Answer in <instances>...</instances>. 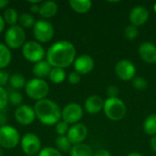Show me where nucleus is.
Here are the masks:
<instances>
[{
  "label": "nucleus",
  "instance_id": "20",
  "mask_svg": "<svg viewBox=\"0 0 156 156\" xmlns=\"http://www.w3.org/2000/svg\"><path fill=\"white\" fill-rule=\"evenodd\" d=\"M69 4L71 9L78 14H85L92 6V2L90 0H70Z\"/></svg>",
  "mask_w": 156,
  "mask_h": 156
},
{
  "label": "nucleus",
  "instance_id": "15",
  "mask_svg": "<svg viewBox=\"0 0 156 156\" xmlns=\"http://www.w3.org/2000/svg\"><path fill=\"white\" fill-rule=\"evenodd\" d=\"M73 66L75 71L78 72L80 75H86L93 70L95 62L91 56L84 54L76 58Z\"/></svg>",
  "mask_w": 156,
  "mask_h": 156
},
{
  "label": "nucleus",
  "instance_id": "18",
  "mask_svg": "<svg viewBox=\"0 0 156 156\" xmlns=\"http://www.w3.org/2000/svg\"><path fill=\"white\" fill-rule=\"evenodd\" d=\"M58 11V5L55 1H44L41 2L39 5L38 14L43 19H49L54 17Z\"/></svg>",
  "mask_w": 156,
  "mask_h": 156
},
{
  "label": "nucleus",
  "instance_id": "12",
  "mask_svg": "<svg viewBox=\"0 0 156 156\" xmlns=\"http://www.w3.org/2000/svg\"><path fill=\"white\" fill-rule=\"evenodd\" d=\"M16 121L24 126H27L32 124L36 120V113L34 111V108L27 105V104H22L18 106L14 113Z\"/></svg>",
  "mask_w": 156,
  "mask_h": 156
},
{
  "label": "nucleus",
  "instance_id": "13",
  "mask_svg": "<svg viewBox=\"0 0 156 156\" xmlns=\"http://www.w3.org/2000/svg\"><path fill=\"white\" fill-rule=\"evenodd\" d=\"M88 135V128L83 123H76L69 127L67 133V137L72 144V145L83 144Z\"/></svg>",
  "mask_w": 156,
  "mask_h": 156
},
{
  "label": "nucleus",
  "instance_id": "9",
  "mask_svg": "<svg viewBox=\"0 0 156 156\" xmlns=\"http://www.w3.org/2000/svg\"><path fill=\"white\" fill-rule=\"evenodd\" d=\"M20 146L26 155H37L42 149L40 138L32 133H26L21 137Z\"/></svg>",
  "mask_w": 156,
  "mask_h": 156
},
{
  "label": "nucleus",
  "instance_id": "45",
  "mask_svg": "<svg viewBox=\"0 0 156 156\" xmlns=\"http://www.w3.org/2000/svg\"><path fill=\"white\" fill-rule=\"evenodd\" d=\"M1 154H2V150H1V147H0V156H1Z\"/></svg>",
  "mask_w": 156,
  "mask_h": 156
},
{
  "label": "nucleus",
  "instance_id": "22",
  "mask_svg": "<svg viewBox=\"0 0 156 156\" xmlns=\"http://www.w3.org/2000/svg\"><path fill=\"white\" fill-rule=\"evenodd\" d=\"M93 154L92 148L84 143L73 145L69 152L70 156H93Z\"/></svg>",
  "mask_w": 156,
  "mask_h": 156
},
{
  "label": "nucleus",
  "instance_id": "41",
  "mask_svg": "<svg viewBox=\"0 0 156 156\" xmlns=\"http://www.w3.org/2000/svg\"><path fill=\"white\" fill-rule=\"evenodd\" d=\"M9 1L8 0H0V9H4L6 8L7 5H9Z\"/></svg>",
  "mask_w": 156,
  "mask_h": 156
},
{
  "label": "nucleus",
  "instance_id": "19",
  "mask_svg": "<svg viewBox=\"0 0 156 156\" xmlns=\"http://www.w3.org/2000/svg\"><path fill=\"white\" fill-rule=\"evenodd\" d=\"M52 69V67L47 60H41L36 64H34L32 68V73L35 75V78L38 79H44L46 77H48L50 74V71Z\"/></svg>",
  "mask_w": 156,
  "mask_h": 156
},
{
  "label": "nucleus",
  "instance_id": "43",
  "mask_svg": "<svg viewBox=\"0 0 156 156\" xmlns=\"http://www.w3.org/2000/svg\"><path fill=\"white\" fill-rule=\"evenodd\" d=\"M127 156H143L142 154L138 153V152H133V153H130Z\"/></svg>",
  "mask_w": 156,
  "mask_h": 156
},
{
  "label": "nucleus",
  "instance_id": "31",
  "mask_svg": "<svg viewBox=\"0 0 156 156\" xmlns=\"http://www.w3.org/2000/svg\"><path fill=\"white\" fill-rule=\"evenodd\" d=\"M139 35V30L137 27H134L133 25H129L124 29V37L129 40L135 39Z\"/></svg>",
  "mask_w": 156,
  "mask_h": 156
},
{
  "label": "nucleus",
  "instance_id": "39",
  "mask_svg": "<svg viewBox=\"0 0 156 156\" xmlns=\"http://www.w3.org/2000/svg\"><path fill=\"white\" fill-rule=\"evenodd\" d=\"M6 122H7V116L2 111V112H0V127L6 125Z\"/></svg>",
  "mask_w": 156,
  "mask_h": 156
},
{
  "label": "nucleus",
  "instance_id": "10",
  "mask_svg": "<svg viewBox=\"0 0 156 156\" xmlns=\"http://www.w3.org/2000/svg\"><path fill=\"white\" fill-rule=\"evenodd\" d=\"M83 117V108L80 104L70 102L61 110V119L68 124H76Z\"/></svg>",
  "mask_w": 156,
  "mask_h": 156
},
{
  "label": "nucleus",
  "instance_id": "1",
  "mask_svg": "<svg viewBox=\"0 0 156 156\" xmlns=\"http://www.w3.org/2000/svg\"><path fill=\"white\" fill-rule=\"evenodd\" d=\"M76 59V48L68 40H59L52 44L46 52V60L52 68L66 69Z\"/></svg>",
  "mask_w": 156,
  "mask_h": 156
},
{
  "label": "nucleus",
  "instance_id": "32",
  "mask_svg": "<svg viewBox=\"0 0 156 156\" xmlns=\"http://www.w3.org/2000/svg\"><path fill=\"white\" fill-rule=\"evenodd\" d=\"M55 130L56 133L58 136H64L67 135L69 130V124H68L64 121H59L56 125H55Z\"/></svg>",
  "mask_w": 156,
  "mask_h": 156
},
{
  "label": "nucleus",
  "instance_id": "42",
  "mask_svg": "<svg viewBox=\"0 0 156 156\" xmlns=\"http://www.w3.org/2000/svg\"><path fill=\"white\" fill-rule=\"evenodd\" d=\"M5 22L3 18V16L0 15V33H2L3 30L5 29Z\"/></svg>",
  "mask_w": 156,
  "mask_h": 156
},
{
  "label": "nucleus",
  "instance_id": "25",
  "mask_svg": "<svg viewBox=\"0 0 156 156\" xmlns=\"http://www.w3.org/2000/svg\"><path fill=\"white\" fill-rule=\"evenodd\" d=\"M9 84L14 90L18 91L19 90H21L23 88L25 89V86L27 84V80L24 77V75H22L20 73H15L10 76Z\"/></svg>",
  "mask_w": 156,
  "mask_h": 156
},
{
  "label": "nucleus",
  "instance_id": "47",
  "mask_svg": "<svg viewBox=\"0 0 156 156\" xmlns=\"http://www.w3.org/2000/svg\"><path fill=\"white\" fill-rule=\"evenodd\" d=\"M1 156H2V155H1Z\"/></svg>",
  "mask_w": 156,
  "mask_h": 156
},
{
  "label": "nucleus",
  "instance_id": "14",
  "mask_svg": "<svg viewBox=\"0 0 156 156\" xmlns=\"http://www.w3.org/2000/svg\"><path fill=\"white\" fill-rule=\"evenodd\" d=\"M150 11L147 7L144 5H136L131 10L129 14V20L131 25L138 27L144 25L148 21Z\"/></svg>",
  "mask_w": 156,
  "mask_h": 156
},
{
  "label": "nucleus",
  "instance_id": "26",
  "mask_svg": "<svg viewBox=\"0 0 156 156\" xmlns=\"http://www.w3.org/2000/svg\"><path fill=\"white\" fill-rule=\"evenodd\" d=\"M50 81L54 84H60L62 82H64V80L67 78L66 72L64 69H60V68H52L50 74L48 76Z\"/></svg>",
  "mask_w": 156,
  "mask_h": 156
},
{
  "label": "nucleus",
  "instance_id": "30",
  "mask_svg": "<svg viewBox=\"0 0 156 156\" xmlns=\"http://www.w3.org/2000/svg\"><path fill=\"white\" fill-rule=\"evenodd\" d=\"M132 84L137 90H144L148 88V82L144 77H135L132 80Z\"/></svg>",
  "mask_w": 156,
  "mask_h": 156
},
{
  "label": "nucleus",
  "instance_id": "35",
  "mask_svg": "<svg viewBox=\"0 0 156 156\" xmlns=\"http://www.w3.org/2000/svg\"><path fill=\"white\" fill-rule=\"evenodd\" d=\"M80 80H81V75H80L75 70L70 72L68 76V81L72 85H76V84L80 83Z\"/></svg>",
  "mask_w": 156,
  "mask_h": 156
},
{
  "label": "nucleus",
  "instance_id": "28",
  "mask_svg": "<svg viewBox=\"0 0 156 156\" xmlns=\"http://www.w3.org/2000/svg\"><path fill=\"white\" fill-rule=\"evenodd\" d=\"M18 23H19V26L22 27L23 28H29V27L33 28V27L36 23V19L32 14L25 12L19 16Z\"/></svg>",
  "mask_w": 156,
  "mask_h": 156
},
{
  "label": "nucleus",
  "instance_id": "2",
  "mask_svg": "<svg viewBox=\"0 0 156 156\" xmlns=\"http://www.w3.org/2000/svg\"><path fill=\"white\" fill-rule=\"evenodd\" d=\"M36 118L46 126L56 125L61 119V109L57 102L50 99L38 101L34 105Z\"/></svg>",
  "mask_w": 156,
  "mask_h": 156
},
{
  "label": "nucleus",
  "instance_id": "27",
  "mask_svg": "<svg viewBox=\"0 0 156 156\" xmlns=\"http://www.w3.org/2000/svg\"><path fill=\"white\" fill-rule=\"evenodd\" d=\"M56 146L57 149L61 153H69L72 148V144L67 137V135L64 136H58L56 139Z\"/></svg>",
  "mask_w": 156,
  "mask_h": 156
},
{
  "label": "nucleus",
  "instance_id": "16",
  "mask_svg": "<svg viewBox=\"0 0 156 156\" xmlns=\"http://www.w3.org/2000/svg\"><path fill=\"white\" fill-rule=\"evenodd\" d=\"M140 58L148 64L156 63V46L150 41H145L138 48Z\"/></svg>",
  "mask_w": 156,
  "mask_h": 156
},
{
  "label": "nucleus",
  "instance_id": "38",
  "mask_svg": "<svg viewBox=\"0 0 156 156\" xmlns=\"http://www.w3.org/2000/svg\"><path fill=\"white\" fill-rule=\"evenodd\" d=\"M93 156H112V154H111V153L108 150L100 149V150H98L97 152L94 153Z\"/></svg>",
  "mask_w": 156,
  "mask_h": 156
},
{
  "label": "nucleus",
  "instance_id": "5",
  "mask_svg": "<svg viewBox=\"0 0 156 156\" xmlns=\"http://www.w3.org/2000/svg\"><path fill=\"white\" fill-rule=\"evenodd\" d=\"M26 31L19 25L11 26L5 34V44L12 49H17L26 43Z\"/></svg>",
  "mask_w": 156,
  "mask_h": 156
},
{
  "label": "nucleus",
  "instance_id": "37",
  "mask_svg": "<svg viewBox=\"0 0 156 156\" xmlns=\"http://www.w3.org/2000/svg\"><path fill=\"white\" fill-rule=\"evenodd\" d=\"M10 76L5 69H0V87H4L9 82Z\"/></svg>",
  "mask_w": 156,
  "mask_h": 156
},
{
  "label": "nucleus",
  "instance_id": "21",
  "mask_svg": "<svg viewBox=\"0 0 156 156\" xmlns=\"http://www.w3.org/2000/svg\"><path fill=\"white\" fill-rule=\"evenodd\" d=\"M12 60V52L4 43H0V69H5Z\"/></svg>",
  "mask_w": 156,
  "mask_h": 156
},
{
  "label": "nucleus",
  "instance_id": "44",
  "mask_svg": "<svg viewBox=\"0 0 156 156\" xmlns=\"http://www.w3.org/2000/svg\"><path fill=\"white\" fill-rule=\"evenodd\" d=\"M153 8H154V12L156 13V3H154V6H153Z\"/></svg>",
  "mask_w": 156,
  "mask_h": 156
},
{
  "label": "nucleus",
  "instance_id": "33",
  "mask_svg": "<svg viewBox=\"0 0 156 156\" xmlns=\"http://www.w3.org/2000/svg\"><path fill=\"white\" fill-rule=\"evenodd\" d=\"M37 156H62V154L57 148L47 146L42 148Z\"/></svg>",
  "mask_w": 156,
  "mask_h": 156
},
{
  "label": "nucleus",
  "instance_id": "40",
  "mask_svg": "<svg viewBox=\"0 0 156 156\" xmlns=\"http://www.w3.org/2000/svg\"><path fill=\"white\" fill-rule=\"evenodd\" d=\"M150 147H151L152 151L156 154V135L152 137V139L150 141Z\"/></svg>",
  "mask_w": 156,
  "mask_h": 156
},
{
  "label": "nucleus",
  "instance_id": "36",
  "mask_svg": "<svg viewBox=\"0 0 156 156\" xmlns=\"http://www.w3.org/2000/svg\"><path fill=\"white\" fill-rule=\"evenodd\" d=\"M106 93H107L108 98H119L118 95H119V93H120V90L118 89L117 86L111 85V86H109V87L107 88Z\"/></svg>",
  "mask_w": 156,
  "mask_h": 156
},
{
  "label": "nucleus",
  "instance_id": "34",
  "mask_svg": "<svg viewBox=\"0 0 156 156\" xmlns=\"http://www.w3.org/2000/svg\"><path fill=\"white\" fill-rule=\"evenodd\" d=\"M8 102V93L4 87H0V112L6 108Z\"/></svg>",
  "mask_w": 156,
  "mask_h": 156
},
{
  "label": "nucleus",
  "instance_id": "11",
  "mask_svg": "<svg viewBox=\"0 0 156 156\" xmlns=\"http://www.w3.org/2000/svg\"><path fill=\"white\" fill-rule=\"evenodd\" d=\"M115 73L117 77L123 81L133 80L135 78L136 68L132 61L128 59H122L115 65Z\"/></svg>",
  "mask_w": 156,
  "mask_h": 156
},
{
  "label": "nucleus",
  "instance_id": "8",
  "mask_svg": "<svg viewBox=\"0 0 156 156\" xmlns=\"http://www.w3.org/2000/svg\"><path fill=\"white\" fill-rule=\"evenodd\" d=\"M22 55L26 60L36 64L43 60L46 56V51L40 43L36 40H29L22 47Z\"/></svg>",
  "mask_w": 156,
  "mask_h": 156
},
{
  "label": "nucleus",
  "instance_id": "6",
  "mask_svg": "<svg viewBox=\"0 0 156 156\" xmlns=\"http://www.w3.org/2000/svg\"><path fill=\"white\" fill-rule=\"evenodd\" d=\"M21 136L16 128L11 125L0 127V147L5 149H14L20 144Z\"/></svg>",
  "mask_w": 156,
  "mask_h": 156
},
{
  "label": "nucleus",
  "instance_id": "7",
  "mask_svg": "<svg viewBox=\"0 0 156 156\" xmlns=\"http://www.w3.org/2000/svg\"><path fill=\"white\" fill-rule=\"evenodd\" d=\"M55 34L53 25L46 19L36 21L33 27V36L38 43H48L52 40Z\"/></svg>",
  "mask_w": 156,
  "mask_h": 156
},
{
  "label": "nucleus",
  "instance_id": "4",
  "mask_svg": "<svg viewBox=\"0 0 156 156\" xmlns=\"http://www.w3.org/2000/svg\"><path fill=\"white\" fill-rule=\"evenodd\" d=\"M25 92L30 99L38 101L47 98L49 93V85L43 79L33 78L27 81Z\"/></svg>",
  "mask_w": 156,
  "mask_h": 156
},
{
  "label": "nucleus",
  "instance_id": "29",
  "mask_svg": "<svg viewBox=\"0 0 156 156\" xmlns=\"http://www.w3.org/2000/svg\"><path fill=\"white\" fill-rule=\"evenodd\" d=\"M22 101H23V96L17 90L11 91L8 94V101L12 105H14V106H17L18 107V106L22 105Z\"/></svg>",
  "mask_w": 156,
  "mask_h": 156
},
{
  "label": "nucleus",
  "instance_id": "46",
  "mask_svg": "<svg viewBox=\"0 0 156 156\" xmlns=\"http://www.w3.org/2000/svg\"><path fill=\"white\" fill-rule=\"evenodd\" d=\"M25 156H31V155H25Z\"/></svg>",
  "mask_w": 156,
  "mask_h": 156
},
{
  "label": "nucleus",
  "instance_id": "17",
  "mask_svg": "<svg viewBox=\"0 0 156 156\" xmlns=\"http://www.w3.org/2000/svg\"><path fill=\"white\" fill-rule=\"evenodd\" d=\"M104 100L99 95L89 96L84 102V110L89 114H98L103 111Z\"/></svg>",
  "mask_w": 156,
  "mask_h": 156
},
{
  "label": "nucleus",
  "instance_id": "24",
  "mask_svg": "<svg viewBox=\"0 0 156 156\" xmlns=\"http://www.w3.org/2000/svg\"><path fill=\"white\" fill-rule=\"evenodd\" d=\"M3 18L5 22V24H8L11 26H15L18 23L19 20V15L17 11L13 7H7L4 11Z\"/></svg>",
  "mask_w": 156,
  "mask_h": 156
},
{
  "label": "nucleus",
  "instance_id": "3",
  "mask_svg": "<svg viewBox=\"0 0 156 156\" xmlns=\"http://www.w3.org/2000/svg\"><path fill=\"white\" fill-rule=\"evenodd\" d=\"M103 112L109 120L119 122L125 117L127 107L120 98H108L104 101Z\"/></svg>",
  "mask_w": 156,
  "mask_h": 156
},
{
  "label": "nucleus",
  "instance_id": "23",
  "mask_svg": "<svg viewBox=\"0 0 156 156\" xmlns=\"http://www.w3.org/2000/svg\"><path fill=\"white\" fill-rule=\"evenodd\" d=\"M143 128L144 133L150 136L156 135V113L148 115L143 124Z\"/></svg>",
  "mask_w": 156,
  "mask_h": 156
}]
</instances>
